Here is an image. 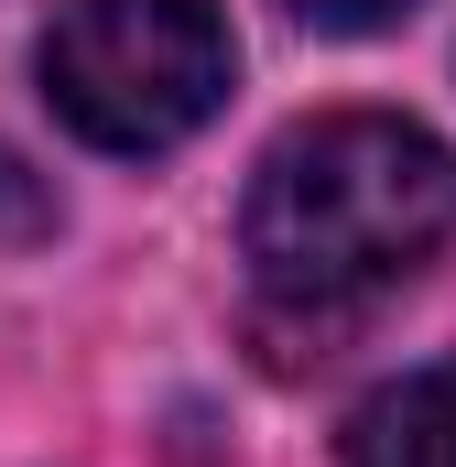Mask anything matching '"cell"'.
Returning <instances> with one entry per match:
<instances>
[{
  "label": "cell",
  "mask_w": 456,
  "mask_h": 467,
  "mask_svg": "<svg viewBox=\"0 0 456 467\" xmlns=\"http://www.w3.org/2000/svg\"><path fill=\"white\" fill-rule=\"evenodd\" d=\"M239 250L272 305L358 316L456 250V152L402 109H316L261 152Z\"/></svg>",
  "instance_id": "1"
},
{
  "label": "cell",
  "mask_w": 456,
  "mask_h": 467,
  "mask_svg": "<svg viewBox=\"0 0 456 467\" xmlns=\"http://www.w3.org/2000/svg\"><path fill=\"white\" fill-rule=\"evenodd\" d=\"M33 77L88 152H174L228 109L239 44L218 0H66Z\"/></svg>",
  "instance_id": "2"
},
{
  "label": "cell",
  "mask_w": 456,
  "mask_h": 467,
  "mask_svg": "<svg viewBox=\"0 0 456 467\" xmlns=\"http://www.w3.org/2000/svg\"><path fill=\"white\" fill-rule=\"evenodd\" d=\"M347 467H456V358L402 369L347 413Z\"/></svg>",
  "instance_id": "3"
},
{
  "label": "cell",
  "mask_w": 456,
  "mask_h": 467,
  "mask_svg": "<svg viewBox=\"0 0 456 467\" xmlns=\"http://www.w3.org/2000/svg\"><path fill=\"white\" fill-rule=\"evenodd\" d=\"M294 11H305L316 33H391L413 0H294Z\"/></svg>",
  "instance_id": "4"
}]
</instances>
